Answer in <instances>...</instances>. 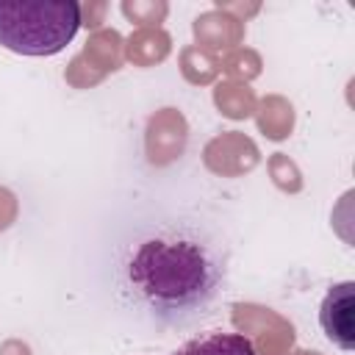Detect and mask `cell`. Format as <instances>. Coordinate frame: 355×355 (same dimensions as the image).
<instances>
[{"instance_id":"cell-1","label":"cell","mask_w":355,"mask_h":355,"mask_svg":"<svg viewBox=\"0 0 355 355\" xmlns=\"http://www.w3.org/2000/svg\"><path fill=\"white\" fill-rule=\"evenodd\" d=\"M225 263L211 244L189 236H155L128 261V286L161 319L200 311L222 286Z\"/></svg>"},{"instance_id":"cell-3","label":"cell","mask_w":355,"mask_h":355,"mask_svg":"<svg viewBox=\"0 0 355 355\" xmlns=\"http://www.w3.org/2000/svg\"><path fill=\"white\" fill-rule=\"evenodd\" d=\"M319 324L324 336L344 352L355 349V283L344 280L327 288L319 305Z\"/></svg>"},{"instance_id":"cell-2","label":"cell","mask_w":355,"mask_h":355,"mask_svg":"<svg viewBox=\"0 0 355 355\" xmlns=\"http://www.w3.org/2000/svg\"><path fill=\"white\" fill-rule=\"evenodd\" d=\"M80 28L75 0H0V44L19 55H55Z\"/></svg>"},{"instance_id":"cell-4","label":"cell","mask_w":355,"mask_h":355,"mask_svg":"<svg viewBox=\"0 0 355 355\" xmlns=\"http://www.w3.org/2000/svg\"><path fill=\"white\" fill-rule=\"evenodd\" d=\"M169 355H258V349L241 333L208 330V333H200V336L189 338L186 344H180Z\"/></svg>"}]
</instances>
